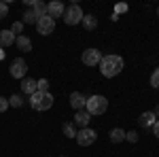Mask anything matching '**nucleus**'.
<instances>
[{
    "label": "nucleus",
    "instance_id": "1",
    "mask_svg": "<svg viewBox=\"0 0 159 157\" xmlns=\"http://www.w3.org/2000/svg\"><path fill=\"white\" fill-rule=\"evenodd\" d=\"M100 72L102 76H106V79H112V76H117V74L123 70V58L121 55H115V53H110V55H104L102 60H100Z\"/></svg>",
    "mask_w": 159,
    "mask_h": 157
},
{
    "label": "nucleus",
    "instance_id": "2",
    "mask_svg": "<svg viewBox=\"0 0 159 157\" xmlns=\"http://www.w3.org/2000/svg\"><path fill=\"white\" fill-rule=\"evenodd\" d=\"M30 106L34 110H49L53 106V96H51L49 91H36V94H32L30 96Z\"/></svg>",
    "mask_w": 159,
    "mask_h": 157
},
{
    "label": "nucleus",
    "instance_id": "3",
    "mask_svg": "<svg viewBox=\"0 0 159 157\" xmlns=\"http://www.w3.org/2000/svg\"><path fill=\"white\" fill-rule=\"evenodd\" d=\"M106 109H108V100L104 96H89L87 98V104H85V110L93 117V115H104L106 113Z\"/></svg>",
    "mask_w": 159,
    "mask_h": 157
},
{
    "label": "nucleus",
    "instance_id": "4",
    "mask_svg": "<svg viewBox=\"0 0 159 157\" xmlns=\"http://www.w3.org/2000/svg\"><path fill=\"white\" fill-rule=\"evenodd\" d=\"M64 24L66 25H76L83 21V9L79 7V4H70V7H66V11H64Z\"/></svg>",
    "mask_w": 159,
    "mask_h": 157
},
{
    "label": "nucleus",
    "instance_id": "5",
    "mask_svg": "<svg viewBox=\"0 0 159 157\" xmlns=\"http://www.w3.org/2000/svg\"><path fill=\"white\" fill-rule=\"evenodd\" d=\"M96 138H98L96 130H91V127H81V130L76 132V138H74V140L81 146H91L96 142Z\"/></svg>",
    "mask_w": 159,
    "mask_h": 157
},
{
    "label": "nucleus",
    "instance_id": "6",
    "mask_svg": "<svg viewBox=\"0 0 159 157\" xmlns=\"http://www.w3.org/2000/svg\"><path fill=\"white\" fill-rule=\"evenodd\" d=\"M9 72H11L13 79H25V72H28V64H25L24 58H17V60L11 64V68H9Z\"/></svg>",
    "mask_w": 159,
    "mask_h": 157
},
{
    "label": "nucleus",
    "instance_id": "7",
    "mask_svg": "<svg viewBox=\"0 0 159 157\" xmlns=\"http://www.w3.org/2000/svg\"><path fill=\"white\" fill-rule=\"evenodd\" d=\"M36 30H38V34H43V36H49L51 32L55 30V21L51 19L49 15H45V17H38Z\"/></svg>",
    "mask_w": 159,
    "mask_h": 157
},
{
    "label": "nucleus",
    "instance_id": "8",
    "mask_svg": "<svg viewBox=\"0 0 159 157\" xmlns=\"http://www.w3.org/2000/svg\"><path fill=\"white\" fill-rule=\"evenodd\" d=\"M81 60H83V64L85 66H98L100 60H102V51H98V49H85L83 51V55H81Z\"/></svg>",
    "mask_w": 159,
    "mask_h": 157
},
{
    "label": "nucleus",
    "instance_id": "9",
    "mask_svg": "<svg viewBox=\"0 0 159 157\" xmlns=\"http://www.w3.org/2000/svg\"><path fill=\"white\" fill-rule=\"evenodd\" d=\"M64 11H66V7H64V2H60V0H53V2L47 4V15H49L53 21L57 17H64Z\"/></svg>",
    "mask_w": 159,
    "mask_h": 157
},
{
    "label": "nucleus",
    "instance_id": "10",
    "mask_svg": "<svg viewBox=\"0 0 159 157\" xmlns=\"http://www.w3.org/2000/svg\"><path fill=\"white\" fill-rule=\"evenodd\" d=\"M87 104V98L81 94V91H72L70 94V106H72L74 110H83Z\"/></svg>",
    "mask_w": 159,
    "mask_h": 157
},
{
    "label": "nucleus",
    "instance_id": "11",
    "mask_svg": "<svg viewBox=\"0 0 159 157\" xmlns=\"http://www.w3.org/2000/svg\"><path fill=\"white\" fill-rule=\"evenodd\" d=\"M155 121H157L155 113H153V110H144V113L138 117V125H140V127H153Z\"/></svg>",
    "mask_w": 159,
    "mask_h": 157
},
{
    "label": "nucleus",
    "instance_id": "12",
    "mask_svg": "<svg viewBox=\"0 0 159 157\" xmlns=\"http://www.w3.org/2000/svg\"><path fill=\"white\" fill-rule=\"evenodd\" d=\"M89 121H91V115H89L85 109L74 113V125H79V127H89Z\"/></svg>",
    "mask_w": 159,
    "mask_h": 157
},
{
    "label": "nucleus",
    "instance_id": "13",
    "mask_svg": "<svg viewBox=\"0 0 159 157\" xmlns=\"http://www.w3.org/2000/svg\"><path fill=\"white\" fill-rule=\"evenodd\" d=\"M11 45H15V34L11 30H0V49L11 47Z\"/></svg>",
    "mask_w": 159,
    "mask_h": 157
},
{
    "label": "nucleus",
    "instance_id": "14",
    "mask_svg": "<svg viewBox=\"0 0 159 157\" xmlns=\"http://www.w3.org/2000/svg\"><path fill=\"white\" fill-rule=\"evenodd\" d=\"M21 91L24 94H28V96H32V94H36L38 89H36V81L34 79H21Z\"/></svg>",
    "mask_w": 159,
    "mask_h": 157
},
{
    "label": "nucleus",
    "instance_id": "15",
    "mask_svg": "<svg viewBox=\"0 0 159 157\" xmlns=\"http://www.w3.org/2000/svg\"><path fill=\"white\" fill-rule=\"evenodd\" d=\"M15 43H17V49H19V51H24V53L32 51V40H30L28 36H24V34L15 38Z\"/></svg>",
    "mask_w": 159,
    "mask_h": 157
},
{
    "label": "nucleus",
    "instance_id": "16",
    "mask_svg": "<svg viewBox=\"0 0 159 157\" xmlns=\"http://www.w3.org/2000/svg\"><path fill=\"white\" fill-rule=\"evenodd\" d=\"M108 138H110V142H123L125 140V132H123L121 127H112L108 134Z\"/></svg>",
    "mask_w": 159,
    "mask_h": 157
},
{
    "label": "nucleus",
    "instance_id": "17",
    "mask_svg": "<svg viewBox=\"0 0 159 157\" xmlns=\"http://www.w3.org/2000/svg\"><path fill=\"white\" fill-rule=\"evenodd\" d=\"M32 11H34L36 17H45V15H47V4H45V2H40V0H34Z\"/></svg>",
    "mask_w": 159,
    "mask_h": 157
},
{
    "label": "nucleus",
    "instance_id": "18",
    "mask_svg": "<svg viewBox=\"0 0 159 157\" xmlns=\"http://www.w3.org/2000/svg\"><path fill=\"white\" fill-rule=\"evenodd\" d=\"M81 24L85 25V30H96L98 28V19L93 15H83V21Z\"/></svg>",
    "mask_w": 159,
    "mask_h": 157
},
{
    "label": "nucleus",
    "instance_id": "19",
    "mask_svg": "<svg viewBox=\"0 0 159 157\" xmlns=\"http://www.w3.org/2000/svg\"><path fill=\"white\" fill-rule=\"evenodd\" d=\"M64 136H68V138H76V127H74V123H64Z\"/></svg>",
    "mask_w": 159,
    "mask_h": 157
},
{
    "label": "nucleus",
    "instance_id": "20",
    "mask_svg": "<svg viewBox=\"0 0 159 157\" xmlns=\"http://www.w3.org/2000/svg\"><path fill=\"white\" fill-rule=\"evenodd\" d=\"M36 21H38V17L34 15V11H32V9H28V11L24 13V25H25V24L32 25V24H36Z\"/></svg>",
    "mask_w": 159,
    "mask_h": 157
},
{
    "label": "nucleus",
    "instance_id": "21",
    "mask_svg": "<svg viewBox=\"0 0 159 157\" xmlns=\"http://www.w3.org/2000/svg\"><path fill=\"white\" fill-rule=\"evenodd\" d=\"M9 106H13V109H19V106H24V96H11L9 98Z\"/></svg>",
    "mask_w": 159,
    "mask_h": 157
},
{
    "label": "nucleus",
    "instance_id": "22",
    "mask_svg": "<svg viewBox=\"0 0 159 157\" xmlns=\"http://www.w3.org/2000/svg\"><path fill=\"white\" fill-rule=\"evenodd\" d=\"M151 85H153V89H159V68H155L151 74Z\"/></svg>",
    "mask_w": 159,
    "mask_h": 157
},
{
    "label": "nucleus",
    "instance_id": "23",
    "mask_svg": "<svg viewBox=\"0 0 159 157\" xmlns=\"http://www.w3.org/2000/svg\"><path fill=\"white\" fill-rule=\"evenodd\" d=\"M36 89L38 91H49V81H47V79H38L36 81Z\"/></svg>",
    "mask_w": 159,
    "mask_h": 157
},
{
    "label": "nucleus",
    "instance_id": "24",
    "mask_svg": "<svg viewBox=\"0 0 159 157\" xmlns=\"http://www.w3.org/2000/svg\"><path fill=\"white\" fill-rule=\"evenodd\" d=\"M21 30H24V21H15V24L11 25L13 34H19V36H21Z\"/></svg>",
    "mask_w": 159,
    "mask_h": 157
},
{
    "label": "nucleus",
    "instance_id": "25",
    "mask_svg": "<svg viewBox=\"0 0 159 157\" xmlns=\"http://www.w3.org/2000/svg\"><path fill=\"white\" fill-rule=\"evenodd\" d=\"M9 15V2H0V19H4Z\"/></svg>",
    "mask_w": 159,
    "mask_h": 157
},
{
    "label": "nucleus",
    "instance_id": "26",
    "mask_svg": "<svg viewBox=\"0 0 159 157\" xmlns=\"http://www.w3.org/2000/svg\"><path fill=\"white\" fill-rule=\"evenodd\" d=\"M125 140H129V142H138V134H136V132H125Z\"/></svg>",
    "mask_w": 159,
    "mask_h": 157
},
{
    "label": "nucleus",
    "instance_id": "27",
    "mask_svg": "<svg viewBox=\"0 0 159 157\" xmlns=\"http://www.w3.org/2000/svg\"><path fill=\"white\" fill-rule=\"evenodd\" d=\"M7 109H9V100H7V98H2V96H0V113H4Z\"/></svg>",
    "mask_w": 159,
    "mask_h": 157
},
{
    "label": "nucleus",
    "instance_id": "28",
    "mask_svg": "<svg viewBox=\"0 0 159 157\" xmlns=\"http://www.w3.org/2000/svg\"><path fill=\"white\" fill-rule=\"evenodd\" d=\"M115 11H117V13H125V11H127V4H117Z\"/></svg>",
    "mask_w": 159,
    "mask_h": 157
},
{
    "label": "nucleus",
    "instance_id": "29",
    "mask_svg": "<svg viewBox=\"0 0 159 157\" xmlns=\"http://www.w3.org/2000/svg\"><path fill=\"white\" fill-rule=\"evenodd\" d=\"M153 134H155V136L159 138V119L155 121V125H153Z\"/></svg>",
    "mask_w": 159,
    "mask_h": 157
},
{
    "label": "nucleus",
    "instance_id": "30",
    "mask_svg": "<svg viewBox=\"0 0 159 157\" xmlns=\"http://www.w3.org/2000/svg\"><path fill=\"white\" fill-rule=\"evenodd\" d=\"M153 113H155V117H159V106H155V110H153Z\"/></svg>",
    "mask_w": 159,
    "mask_h": 157
},
{
    "label": "nucleus",
    "instance_id": "31",
    "mask_svg": "<svg viewBox=\"0 0 159 157\" xmlns=\"http://www.w3.org/2000/svg\"><path fill=\"white\" fill-rule=\"evenodd\" d=\"M2 58H4V51H2V49H0V60H2Z\"/></svg>",
    "mask_w": 159,
    "mask_h": 157
},
{
    "label": "nucleus",
    "instance_id": "32",
    "mask_svg": "<svg viewBox=\"0 0 159 157\" xmlns=\"http://www.w3.org/2000/svg\"><path fill=\"white\" fill-rule=\"evenodd\" d=\"M61 157H66V155H61Z\"/></svg>",
    "mask_w": 159,
    "mask_h": 157
},
{
    "label": "nucleus",
    "instance_id": "33",
    "mask_svg": "<svg viewBox=\"0 0 159 157\" xmlns=\"http://www.w3.org/2000/svg\"><path fill=\"white\" fill-rule=\"evenodd\" d=\"M157 13H159V9H157Z\"/></svg>",
    "mask_w": 159,
    "mask_h": 157
}]
</instances>
